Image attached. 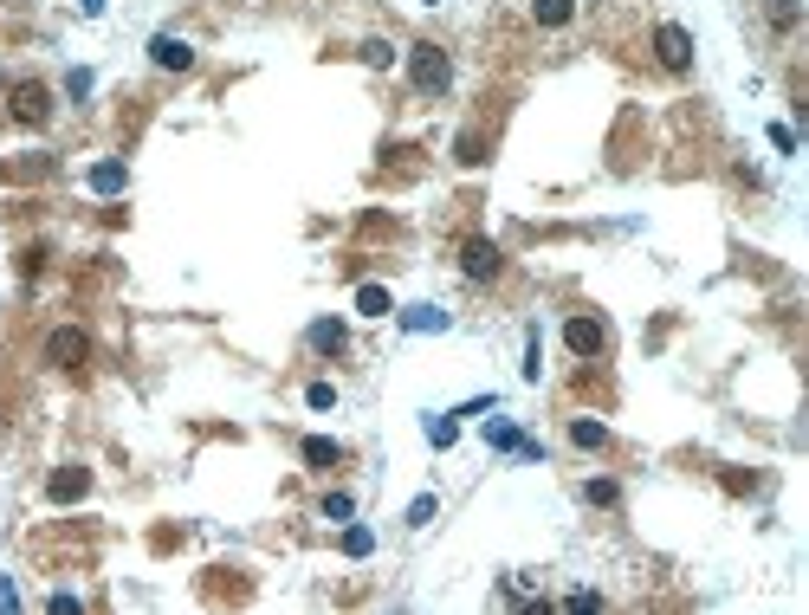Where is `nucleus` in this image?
I'll list each match as a JSON object with an SVG mask.
<instances>
[{
	"mask_svg": "<svg viewBox=\"0 0 809 615\" xmlns=\"http://www.w3.org/2000/svg\"><path fill=\"white\" fill-rule=\"evenodd\" d=\"M408 85H415L421 98H447V85H454V59H447L434 39H421V46L408 52Z\"/></svg>",
	"mask_w": 809,
	"mask_h": 615,
	"instance_id": "nucleus-1",
	"label": "nucleus"
},
{
	"mask_svg": "<svg viewBox=\"0 0 809 615\" xmlns=\"http://www.w3.org/2000/svg\"><path fill=\"white\" fill-rule=\"evenodd\" d=\"M460 272L473 285H492L505 272V253H499V240H486V234H473V240H460Z\"/></svg>",
	"mask_w": 809,
	"mask_h": 615,
	"instance_id": "nucleus-2",
	"label": "nucleus"
},
{
	"mask_svg": "<svg viewBox=\"0 0 809 615\" xmlns=\"http://www.w3.org/2000/svg\"><path fill=\"white\" fill-rule=\"evenodd\" d=\"M564 344H570V357H602V350H609V324H602L596 311H577V318L564 324Z\"/></svg>",
	"mask_w": 809,
	"mask_h": 615,
	"instance_id": "nucleus-3",
	"label": "nucleus"
},
{
	"mask_svg": "<svg viewBox=\"0 0 809 615\" xmlns=\"http://www.w3.org/2000/svg\"><path fill=\"white\" fill-rule=\"evenodd\" d=\"M7 111H13V123L39 130V123H52V91L46 85H13L7 91Z\"/></svg>",
	"mask_w": 809,
	"mask_h": 615,
	"instance_id": "nucleus-4",
	"label": "nucleus"
},
{
	"mask_svg": "<svg viewBox=\"0 0 809 615\" xmlns=\"http://www.w3.org/2000/svg\"><path fill=\"white\" fill-rule=\"evenodd\" d=\"M91 357V337L78 331V324H59V331L46 337V369H78Z\"/></svg>",
	"mask_w": 809,
	"mask_h": 615,
	"instance_id": "nucleus-5",
	"label": "nucleus"
},
{
	"mask_svg": "<svg viewBox=\"0 0 809 615\" xmlns=\"http://www.w3.org/2000/svg\"><path fill=\"white\" fill-rule=\"evenodd\" d=\"M654 59H661L667 72H687V65H693V33L674 26V20H661V26H654Z\"/></svg>",
	"mask_w": 809,
	"mask_h": 615,
	"instance_id": "nucleus-6",
	"label": "nucleus"
},
{
	"mask_svg": "<svg viewBox=\"0 0 809 615\" xmlns=\"http://www.w3.org/2000/svg\"><path fill=\"white\" fill-rule=\"evenodd\" d=\"M85 492H91V473H85V467H59V473L46 480V499H52V505H72V499H85Z\"/></svg>",
	"mask_w": 809,
	"mask_h": 615,
	"instance_id": "nucleus-7",
	"label": "nucleus"
},
{
	"mask_svg": "<svg viewBox=\"0 0 809 615\" xmlns=\"http://www.w3.org/2000/svg\"><path fill=\"white\" fill-rule=\"evenodd\" d=\"M311 350H318V357H344V350H350V324L344 318H318V324H311Z\"/></svg>",
	"mask_w": 809,
	"mask_h": 615,
	"instance_id": "nucleus-8",
	"label": "nucleus"
},
{
	"mask_svg": "<svg viewBox=\"0 0 809 615\" xmlns=\"http://www.w3.org/2000/svg\"><path fill=\"white\" fill-rule=\"evenodd\" d=\"M149 59L162 65V72H188V65H195V46H188V39H149Z\"/></svg>",
	"mask_w": 809,
	"mask_h": 615,
	"instance_id": "nucleus-9",
	"label": "nucleus"
},
{
	"mask_svg": "<svg viewBox=\"0 0 809 615\" xmlns=\"http://www.w3.org/2000/svg\"><path fill=\"white\" fill-rule=\"evenodd\" d=\"M486 441H492V447H505V454H525V460H538V441H525V434H518L512 421H486Z\"/></svg>",
	"mask_w": 809,
	"mask_h": 615,
	"instance_id": "nucleus-10",
	"label": "nucleus"
},
{
	"mask_svg": "<svg viewBox=\"0 0 809 615\" xmlns=\"http://www.w3.org/2000/svg\"><path fill=\"white\" fill-rule=\"evenodd\" d=\"M85 182H91V195H123V188H130V169H123V162H98Z\"/></svg>",
	"mask_w": 809,
	"mask_h": 615,
	"instance_id": "nucleus-11",
	"label": "nucleus"
},
{
	"mask_svg": "<svg viewBox=\"0 0 809 615\" xmlns=\"http://www.w3.org/2000/svg\"><path fill=\"white\" fill-rule=\"evenodd\" d=\"M356 311H363V318H389V311H395L389 285H356Z\"/></svg>",
	"mask_w": 809,
	"mask_h": 615,
	"instance_id": "nucleus-12",
	"label": "nucleus"
},
{
	"mask_svg": "<svg viewBox=\"0 0 809 615\" xmlns=\"http://www.w3.org/2000/svg\"><path fill=\"white\" fill-rule=\"evenodd\" d=\"M305 467H344V447H337V441H324V434H311V441H305Z\"/></svg>",
	"mask_w": 809,
	"mask_h": 615,
	"instance_id": "nucleus-13",
	"label": "nucleus"
},
{
	"mask_svg": "<svg viewBox=\"0 0 809 615\" xmlns=\"http://www.w3.org/2000/svg\"><path fill=\"white\" fill-rule=\"evenodd\" d=\"M570 13H577V0H531V20L538 26H570Z\"/></svg>",
	"mask_w": 809,
	"mask_h": 615,
	"instance_id": "nucleus-14",
	"label": "nucleus"
},
{
	"mask_svg": "<svg viewBox=\"0 0 809 615\" xmlns=\"http://www.w3.org/2000/svg\"><path fill=\"white\" fill-rule=\"evenodd\" d=\"M570 441H577V447H602V441H609V428H602L596 415H577V421H570Z\"/></svg>",
	"mask_w": 809,
	"mask_h": 615,
	"instance_id": "nucleus-15",
	"label": "nucleus"
},
{
	"mask_svg": "<svg viewBox=\"0 0 809 615\" xmlns=\"http://www.w3.org/2000/svg\"><path fill=\"white\" fill-rule=\"evenodd\" d=\"M764 13H771V26H777V33H790V26L803 20V0H764Z\"/></svg>",
	"mask_w": 809,
	"mask_h": 615,
	"instance_id": "nucleus-16",
	"label": "nucleus"
},
{
	"mask_svg": "<svg viewBox=\"0 0 809 615\" xmlns=\"http://www.w3.org/2000/svg\"><path fill=\"white\" fill-rule=\"evenodd\" d=\"M402 324H408V331H441V324H447V311H441V305H415Z\"/></svg>",
	"mask_w": 809,
	"mask_h": 615,
	"instance_id": "nucleus-17",
	"label": "nucleus"
},
{
	"mask_svg": "<svg viewBox=\"0 0 809 615\" xmlns=\"http://www.w3.org/2000/svg\"><path fill=\"white\" fill-rule=\"evenodd\" d=\"M363 65L389 72V65H395V46H389V39H363Z\"/></svg>",
	"mask_w": 809,
	"mask_h": 615,
	"instance_id": "nucleus-18",
	"label": "nucleus"
},
{
	"mask_svg": "<svg viewBox=\"0 0 809 615\" xmlns=\"http://www.w3.org/2000/svg\"><path fill=\"white\" fill-rule=\"evenodd\" d=\"M369 551H376V531L350 525V531H344V557H369Z\"/></svg>",
	"mask_w": 809,
	"mask_h": 615,
	"instance_id": "nucleus-19",
	"label": "nucleus"
},
{
	"mask_svg": "<svg viewBox=\"0 0 809 615\" xmlns=\"http://www.w3.org/2000/svg\"><path fill=\"white\" fill-rule=\"evenodd\" d=\"M583 499H589V505H615L622 492H615V480H589V486H583Z\"/></svg>",
	"mask_w": 809,
	"mask_h": 615,
	"instance_id": "nucleus-20",
	"label": "nucleus"
},
{
	"mask_svg": "<svg viewBox=\"0 0 809 615\" xmlns=\"http://www.w3.org/2000/svg\"><path fill=\"white\" fill-rule=\"evenodd\" d=\"M305 402L324 415V408H337V389H331V382H311V389H305Z\"/></svg>",
	"mask_w": 809,
	"mask_h": 615,
	"instance_id": "nucleus-21",
	"label": "nucleus"
},
{
	"mask_svg": "<svg viewBox=\"0 0 809 615\" xmlns=\"http://www.w3.org/2000/svg\"><path fill=\"white\" fill-rule=\"evenodd\" d=\"M350 512H356L350 492H324V518H350Z\"/></svg>",
	"mask_w": 809,
	"mask_h": 615,
	"instance_id": "nucleus-22",
	"label": "nucleus"
},
{
	"mask_svg": "<svg viewBox=\"0 0 809 615\" xmlns=\"http://www.w3.org/2000/svg\"><path fill=\"white\" fill-rule=\"evenodd\" d=\"M538 369H544V344H538V331H531V344H525V376L538 382Z\"/></svg>",
	"mask_w": 809,
	"mask_h": 615,
	"instance_id": "nucleus-23",
	"label": "nucleus"
},
{
	"mask_svg": "<svg viewBox=\"0 0 809 615\" xmlns=\"http://www.w3.org/2000/svg\"><path fill=\"white\" fill-rule=\"evenodd\" d=\"M771 149H784V156H790V149H797V130H790V123H771Z\"/></svg>",
	"mask_w": 809,
	"mask_h": 615,
	"instance_id": "nucleus-24",
	"label": "nucleus"
},
{
	"mask_svg": "<svg viewBox=\"0 0 809 615\" xmlns=\"http://www.w3.org/2000/svg\"><path fill=\"white\" fill-rule=\"evenodd\" d=\"M564 609H602V596H596V590H570Z\"/></svg>",
	"mask_w": 809,
	"mask_h": 615,
	"instance_id": "nucleus-25",
	"label": "nucleus"
},
{
	"mask_svg": "<svg viewBox=\"0 0 809 615\" xmlns=\"http://www.w3.org/2000/svg\"><path fill=\"white\" fill-rule=\"evenodd\" d=\"M428 518H434V499H428V492H421V499L408 505V525H428Z\"/></svg>",
	"mask_w": 809,
	"mask_h": 615,
	"instance_id": "nucleus-26",
	"label": "nucleus"
},
{
	"mask_svg": "<svg viewBox=\"0 0 809 615\" xmlns=\"http://www.w3.org/2000/svg\"><path fill=\"white\" fill-rule=\"evenodd\" d=\"M428 441L434 447H454V421H428Z\"/></svg>",
	"mask_w": 809,
	"mask_h": 615,
	"instance_id": "nucleus-27",
	"label": "nucleus"
},
{
	"mask_svg": "<svg viewBox=\"0 0 809 615\" xmlns=\"http://www.w3.org/2000/svg\"><path fill=\"white\" fill-rule=\"evenodd\" d=\"M454 156H460V162H479L486 149H479V136H460V143H454Z\"/></svg>",
	"mask_w": 809,
	"mask_h": 615,
	"instance_id": "nucleus-28",
	"label": "nucleus"
},
{
	"mask_svg": "<svg viewBox=\"0 0 809 615\" xmlns=\"http://www.w3.org/2000/svg\"><path fill=\"white\" fill-rule=\"evenodd\" d=\"M0 609H20V590H13L7 577H0Z\"/></svg>",
	"mask_w": 809,
	"mask_h": 615,
	"instance_id": "nucleus-29",
	"label": "nucleus"
},
{
	"mask_svg": "<svg viewBox=\"0 0 809 615\" xmlns=\"http://www.w3.org/2000/svg\"><path fill=\"white\" fill-rule=\"evenodd\" d=\"M85 13H104V0H85Z\"/></svg>",
	"mask_w": 809,
	"mask_h": 615,
	"instance_id": "nucleus-30",
	"label": "nucleus"
}]
</instances>
